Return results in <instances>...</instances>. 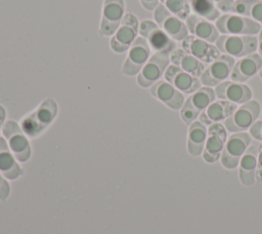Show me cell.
Masks as SVG:
<instances>
[{
  "instance_id": "cell-10",
  "label": "cell",
  "mask_w": 262,
  "mask_h": 234,
  "mask_svg": "<svg viewBox=\"0 0 262 234\" xmlns=\"http://www.w3.org/2000/svg\"><path fill=\"white\" fill-rule=\"evenodd\" d=\"M251 143V135L246 131L234 132L231 134L225 143L223 151L221 153V163L228 169L235 168L244 153L248 149Z\"/></svg>"
},
{
  "instance_id": "cell-16",
  "label": "cell",
  "mask_w": 262,
  "mask_h": 234,
  "mask_svg": "<svg viewBox=\"0 0 262 234\" xmlns=\"http://www.w3.org/2000/svg\"><path fill=\"white\" fill-rule=\"evenodd\" d=\"M182 48L204 64H211L220 55V51L216 45L192 35L182 40Z\"/></svg>"
},
{
  "instance_id": "cell-24",
  "label": "cell",
  "mask_w": 262,
  "mask_h": 234,
  "mask_svg": "<svg viewBox=\"0 0 262 234\" xmlns=\"http://www.w3.org/2000/svg\"><path fill=\"white\" fill-rule=\"evenodd\" d=\"M258 157V146L252 145L248 147L244 153L239 165V180L246 186H251L256 180V167Z\"/></svg>"
},
{
  "instance_id": "cell-17",
  "label": "cell",
  "mask_w": 262,
  "mask_h": 234,
  "mask_svg": "<svg viewBox=\"0 0 262 234\" xmlns=\"http://www.w3.org/2000/svg\"><path fill=\"white\" fill-rule=\"evenodd\" d=\"M165 80L171 83L180 92L189 94L201 87V80L175 65H169L164 73Z\"/></svg>"
},
{
  "instance_id": "cell-19",
  "label": "cell",
  "mask_w": 262,
  "mask_h": 234,
  "mask_svg": "<svg viewBox=\"0 0 262 234\" xmlns=\"http://www.w3.org/2000/svg\"><path fill=\"white\" fill-rule=\"evenodd\" d=\"M262 68V57L259 53L253 52L241 57L234 63L230 79L234 82L243 83L253 77L255 74L259 73Z\"/></svg>"
},
{
  "instance_id": "cell-26",
  "label": "cell",
  "mask_w": 262,
  "mask_h": 234,
  "mask_svg": "<svg viewBox=\"0 0 262 234\" xmlns=\"http://www.w3.org/2000/svg\"><path fill=\"white\" fill-rule=\"evenodd\" d=\"M0 172L9 180H14L20 174V167L3 136H0Z\"/></svg>"
},
{
  "instance_id": "cell-37",
  "label": "cell",
  "mask_w": 262,
  "mask_h": 234,
  "mask_svg": "<svg viewBox=\"0 0 262 234\" xmlns=\"http://www.w3.org/2000/svg\"><path fill=\"white\" fill-rule=\"evenodd\" d=\"M259 76H260V78L262 79V68H261L260 71H259Z\"/></svg>"
},
{
  "instance_id": "cell-2",
  "label": "cell",
  "mask_w": 262,
  "mask_h": 234,
  "mask_svg": "<svg viewBox=\"0 0 262 234\" xmlns=\"http://www.w3.org/2000/svg\"><path fill=\"white\" fill-rule=\"evenodd\" d=\"M215 45L223 54L234 57H243L256 51L258 38L254 35H221L215 41Z\"/></svg>"
},
{
  "instance_id": "cell-6",
  "label": "cell",
  "mask_w": 262,
  "mask_h": 234,
  "mask_svg": "<svg viewBox=\"0 0 262 234\" xmlns=\"http://www.w3.org/2000/svg\"><path fill=\"white\" fill-rule=\"evenodd\" d=\"M3 135L16 160L27 161L31 156V147L26 133L13 120H7L2 127Z\"/></svg>"
},
{
  "instance_id": "cell-18",
  "label": "cell",
  "mask_w": 262,
  "mask_h": 234,
  "mask_svg": "<svg viewBox=\"0 0 262 234\" xmlns=\"http://www.w3.org/2000/svg\"><path fill=\"white\" fill-rule=\"evenodd\" d=\"M214 91L219 100H225L235 105H243L252 98V90L248 85L231 80L218 84Z\"/></svg>"
},
{
  "instance_id": "cell-1",
  "label": "cell",
  "mask_w": 262,
  "mask_h": 234,
  "mask_svg": "<svg viewBox=\"0 0 262 234\" xmlns=\"http://www.w3.org/2000/svg\"><path fill=\"white\" fill-rule=\"evenodd\" d=\"M57 114V105L54 100L48 98L39 107L21 121V129L29 136L39 135L54 120Z\"/></svg>"
},
{
  "instance_id": "cell-7",
  "label": "cell",
  "mask_w": 262,
  "mask_h": 234,
  "mask_svg": "<svg viewBox=\"0 0 262 234\" xmlns=\"http://www.w3.org/2000/svg\"><path fill=\"white\" fill-rule=\"evenodd\" d=\"M260 114V105L257 101H249L243 104L224 121L226 130L230 132H243L254 124Z\"/></svg>"
},
{
  "instance_id": "cell-29",
  "label": "cell",
  "mask_w": 262,
  "mask_h": 234,
  "mask_svg": "<svg viewBox=\"0 0 262 234\" xmlns=\"http://www.w3.org/2000/svg\"><path fill=\"white\" fill-rule=\"evenodd\" d=\"M171 13L178 16L182 21L190 14V6L188 0H159Z\"/></svg>"
},
{
  "instance_id": "cell-21",
  "label": "cell",
  "mask_w": 262,
  "mask_h": 234,
  "mask_svg": "<svg viewBox=\"0 0 262 234\" xmlns=\"http://www.w3.org/2000/svg\"><path fill=\"white\" fill-rule=\"evenodd\" d=\"M236 108V105L231 102L225 100L215 101L200 114V121L205 125L220 123L222 120L225 121Z\"/></svg>"
},
{
  "instance_id": "cell-15",
  "label": "cell",
  "mask_w": 262,
  "mask_h": 234,
  "mask_svg": "<svg viewBox=\"0 0 262 234\" xmlns=\"http://www.w3.org/2000/svg\"><path fill=\"white\" fill-rule=\"evenodd\" d=\"M227 140V132L225 126L221 123H214L209 125L207 140L203 151V158L209 162H216L223 151Z\"/></svg>"
},
{
  "instance_id": "cell-32",
  "label": "cell",
  "mask_w": 262,
  "mask_h": 234,
  "mask_svg": "<svg viewBox=\"0 0 262 234\" xmlns=\"http://www.w3.org/2000/svg\"><path fill=\"white\" fill-rule=\"evenodd\" d=\"M9 184L6 182V180L3 178V174L0 172V200L4 201L9 195Z\"/></svg>"
},
{
  "instance_id": "cell-31",
  "label": "cell",
  "mask_w": 262,
  "mask_h": 234,
  "mask_svg": "<svg viewBox=\"0 0 262 234\" xmlns=\"http://www.w3.org/2000/svg\"><path fill=\"white\" fill-rule=\"evenodd\" d=\"M250 134L254 139L262 142V120H256L250 127Z\"/></svg>"
},
{
  "instance_id": "cell-4",
  "label": "cell",
  "mask_w": 262,
  "mask_h": 234,
  "mask_svg": "<svg viewBox=\"0 0 262 234\" xmlns=\"http://www.w3.org/2000/svg\"><path fill=\"white\" fill-rule=\"evenodd\" d=\"M216 98L215 91L209 87H200L198 90L192 92L191 95L187 98L183 106L180 109V116L183 122L190 125L195 121L196 117L211 104Z\"/></svg>"
},
{
  "instance_id": "cell-14",
  "label": "cell",
  "mask_w": 262,
  "mask_h": 234,
  "mask_svg": "<svg viewBox=\"0 0 262 234\" xmlns=\"http://www.w3.org/2000/svg\"><path fill=\"white\" fill-rule=\"evenodd\" d=\"M124 0H104L99 32L102 36H113L125 14Z\"/></svg>"
},
{
  "instance_id": "cell-9",
  "label": "cell",
  "mask_w": 262,
  "mask_h": 234,
  "mask_svg": "<svg viewBox=\"0 0 262 234\" xmlns=\"http://www.w3.org/2000/svg\"><path fill=\"white\" fill-rule=\"evenodd\" d=\"M169 63L170 56L168 52H155L137 74V83L141 87L151 86L164 75L166 69L169 66Z\"/></svg>"
},
{
  "instance_id": "cell-23",
  "label": "cell",
  "mask_w": 262,
  "mask_h": 234,
  "mask_svg": "<svg viewBox=\"0 0 262 234\" xmlns=\"http://www.w3.org/2000/svg\"><path fill=\"white\" fill-rule=\"evenodd\" d=\"M169 56L173 65L194 77L201 76L205 70V64L186 52L183 48L176 47L169 53Z\"/></svg>"
},
{
  "instance_id": "cell-12",
  "label": "cell",
  "mask_w": 262,
  "mask_h": 234,
  "mask_svg": "<svg viewBox=\"0 0 262 234\" xmlns=\"http://www.w3.org/2000/svg\"><path fill=\"white\" fill-rule=\"evenodd\" d=\"M235 61L232 56L227 54H220L214 62H212L200 76L201 82L205 86H217L226 81L230 77Z\"/></svg>"
},
{
  "instance_id": "cell-36",
  "label": "cell",
  "mask_w": 262,
  "mask_h": 234,
  "mask_svg": "<svg viewBox=\"0 0 262 234\" xmlns=\"http://www.w3.org/2000/svg\"><path fill=\"white\" fill-rule=\"evenodd\" d=\"M258 50H259V54L262 57V29L259 32V38H258V46H257Z\"/></svg>"
},
{
  "instance_id": "cell-28",
  "label": "cell",
  "mask_w": 262,
  "mask_h": 234,
  "mask_svg": "<svg viewBox=\"0 0 262 234\" xmlns=\"http://www.w3.org/2000/svg\"><path fill=\"white\" fill-rule=\"evenodd\" d=\"M188 3L194 14L210 22L216 21L221 15L220 10L212 3L211 0H188Z\"/></svg>"
},
{
  "instance_id": "cell-11",
  "label": "cell",
  "mask_w": 262,
  "mask_h": 234,
  "mask_svg": "<svg viewBox=\"0 0 262 234\" xmlns=\"http://www.w3.org/2000/svg\"><path fill=\"white\" fill-rule=\"evenodd\" d=\"M138 32L147 41L150 49H154L156 52L165 51L170 53L176 48L175 41L152 21L144 20L139 23Z\"/></svg>"
},
{
  "instance_id": "cell-25",
  "label": "cell",
  "mask_w": 262,
  "mask_h": 234,
  "mask_svg": "<svg viewBox=\"0 0 262 234\" xmlns=\"http://www.w3.org/2000/svg\"><path fill=\"white\" fill-rule=\"evenodd\" d=\"M208 129L201 121H193L188 128L187 134V150L192 156H199L203 154Z\"/></svg>"
},
{
  "instance_id": "cell-35",
  "label": "cell",
  "mask_w": 262,
  "mask_h": 234,
  "mask_svg": "<svg viewBox=\"0 0 262 234\" xmlns=\"http://www.w3.org/2000/svg\"><path fill=\"white\" fill-rule=\"evenodd\" d=\"M5 116H6L5 109L0 105V130L3 127V124L5 122Z\"/></svg>"
},
{
  "instance_id": "cell-33",
  "label": "cell",
  "mask_w": 262,
  "mask_h": 234,
  "mask_svg": "<svg viewBox=\"0 0 262 234\" xmlns=\"http://www.w3.org/2000/svg\"><path fill=\"white\" fill-rule=\"evenodd\" d=\"M256 180L262 182V143L258 147V157H257V167H256Z\"/></svg>"
},
{
  "instance_id": "cell-30",
  "label": "cell",
  "mask_w": 262,
  "mask_h": 234,
  "mask_svg": "<svg viewBox=\"0 0 262 234\" xmlns=\"http://www.w3.org/2000/svg\"><path fill=\"white\" fill-rule=\"evenodd\" d=\"M212 3L223 12H231L234 0H211Z\"/></svg>"
},
{
  "instance_id": "cell-27",
  "label": "cell",
  "mask_w": 262,
  "mask_h": 234,
  "mask_svg": "<svg viewBox=\"0 0 262 234\" xmlns=\"http://www.w3.org/2000/svg\"><path fill=\"white\" fill-rule=\"evenodd\" d=\"M231 12L262 24V0H235Z\"/></svg>"
},
{
  "instance_id": "cell-34",
  "label": "cell",
  "mask_w": 262,
  "mask_h": 234,
  "mask_svg": "<svg viewBox=\"0 0 262 234\" xmlns=\"http://www.w3.org/2000/svg\"><path fill=\"white\" fill-rule=\"evenodd\" d=\"M141 5L147 10H155L159 5V0H139Z\"/></svg>"
},
{
  "instance_id": "cell-22",
  "label": "cell",
  "mask_w": 262,
  "mask_h": 234,
  "mask_svg": "<svg viewBox=\"0 0 262 234\" xmlns=\"http://www.w3.org/2000/svg\"><path fill=\"white\" fill-rule=\"evenodd\" d=\"M185 24L187 30L192 34V36L202 40L213 43L219 37V31L212 22L194 13H190L185 18Z\"/></svg>"
},
{
  "instance_id": "cell-3",
  "label": "cell",
  "mask_w": 262,
  "mask_h": 234,
  "mask_svg": "<svg viewBox=\"0 0 262 234\" xmlns=\"http://www.w3.org/2000/svg\"><path fill=\"white\" fill-rule=\"evenodd\" d=\"M217 30L225 35H256L261 26L254 20L235 13H225L216 20Z\"/></svg>"
},
{
  "instance_id": "cell-5",
  "label": "cell",
  "mask_w": 262,
  "mask_h": 234,
  "mask_svg": "<svg viewBox=\"0 0 262 234\" xmlns=\"http://www.w3.org/2000/svg\"><path fill=\"white\" fill-rule=\"evenodd\" d=\"M138 28L139 22L137 17L131 12L125 13L118 30L111 38L110 45L112 50L118 53L127 51L137 38Z\"/></svg>"
},
{
  "instance_id": "cell-13",
  "label": "cell",
  "mask_w": 262,
  "mask_h": 234,
  "mask_svg": "<svg viewBox=\"0 0 262 234\" xmlns=\"http://www.w3.org/2000/svg\"><path fill=\"white\" fill-rule=\"evenodd\" d=\"M150 57V47L143 37H137L128 49L127 57L122 66L125 75H137Z\"/></svg>"
},
{
  "instance_id": "cell-8",
  "label": "cell",
  "mask_w": 262,
  "mask_h": 234,
  "mask_svg": "<svg viewBox=\"0 0 262 234\" xmlns=\"http://www.w3.org/2000/svg\"><path fill=\"white\" fill-rule=\"evenodd\" d=\"M155 23L174 41H182L188 36L185 22L171 13L163 4H159L154 10Z\"/></svg>"
},
{
  "instance_id": "cell-20",
  "label": "cell",
  "mask_w": 262,
  "mask_h": 234,
  "mask_svg": "<svg viewBox=\"0 0 262 234\" xmlns=\"http://www.w3.org/2000/svg\"><path fill=\"white\" fill-rule=\"evenodd\" d=\"M150 93L173 110H179L184 104L183 93L166 80H159L150 86Z\"/></svg>"
}]
</instances>
